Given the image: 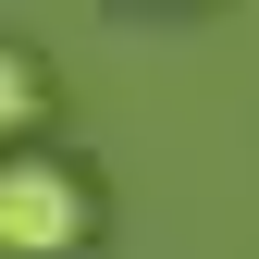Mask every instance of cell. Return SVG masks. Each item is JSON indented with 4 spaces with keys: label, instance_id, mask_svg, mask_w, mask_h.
<instances>
[{
    "label": "cell",
    "instance_id": "6da1fadb",
    "mask_svg": "<svg viewBox=\"0 0 259 259\" xmlns=\"http://www.w3.org/2000/svg\"><path fill=\"white\" fill-rule=\"evenodd\" d=\"M99 235V185L62 148H0V259H74Z\"/></svg>",
    "mask_w": 259,
    "mask_h": 259
},
{
    "label": "cell",
    "instance_id": "7a4b0ae2",
    "mask_svg": "<svg viewBox=\"0 0 259 259\" xmlns=\"http://www.w3.org/2000/svg\"><path fill=\"white\" fill-rule=\"evenodd\" d=\"M37 123H50V62L0 37V148H37Z\"/></svg>",
    "mask_w": 259,
    "mask_h": 259
}]
</instances>
